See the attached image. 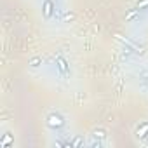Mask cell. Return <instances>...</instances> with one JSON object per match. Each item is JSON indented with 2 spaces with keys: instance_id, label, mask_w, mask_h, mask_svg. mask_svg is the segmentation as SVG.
<instances>
[{
  "instance_id": "6",
  "label": "cell",
  "mask_w": 148,
  "mask_h": 148,
  "mask_svg": "<svg viewBox=\"0 0 148 148\" xmlns=\"http://www.w3.org/2000/svg\"><path fill=\"white\" fill-rule=\"evenodd\" d=\"M134 18H139V11H138V9H132V11L125 16V19H127V21H132Z\"/></svg>"
},
{
  "instance_id": "7",
  "label": "cell",
  "mask_w": 148,
  "mask_h": 148,
  "mask_svg": "<svg viewBox=\"0 0 148 148\" xmlns=\"http://www.w3.org/2000/svg\"><path fill=\"white\" fill-rule=\"evenodd\" d=\"M80 145H84V138L82 136H77L73 141H70V146H80Z\"/></svg>"
},
{
  "instance_id": "4",
  "label": "cell",
  "mask_w": 148,
  "mask_h": 148,
  "mask_svg": "<svg viewBox=\"0 0 148 148\" xmlns=\"http://www.w3.org/2000/svg\"><path fill=\"white\" fill-rule=\"evenodd\" d=\"M136 136H138L139 139L148 138V122H141V124L136 127Z\"/></svg>"
},
{
  "instance_id": "5",
  "label": "cell",
  "mask_w": 148,
  "mask_h": 148,
  "mask_svg": "<svg viewBox=\"0 0 148 148\" xmlns=\"http://www.w3.org/2000/svg\"><path fill=\"white\" fill-rule=\"evenodd\" d=\"M134 9H138L139 12H143V11H148V0H138V2H136V5H134Z\"/></svg>"
},
{
  "instance_id": "11",
  "label": "cell",
  "mask_w": 148,
  "mask_h": 148,
  "mask_svg": "<svg viewBox=\"0 0 148 148\" xmlns=\"http://www.w3.org/2000/svg\"><path fill=\"white\" fill-rule=\"evenodd\" d=\"M89 146H98V148H99V146H101V141H91Z\"/></svg>"
},
{
  "instance_id": "3",
  "label": "cell",
  "mask_w": 148,
  "mask_h": 148,
  "mask_svg": "<svg viewBox=\"0 0 148 148\" xmlns=\"http://www.w3.org/2000/svg\"><path fill=\"white\" fill-rule=\"evenodd\" d=\"M56 66H58V70L63 73V75H66V73L70 71V64H68V61L63 56H58L56 58Z\"/></svg>"
},
{
  "instance_id": "10",
  "label": "cell",
  "mask_w": 148,
  "mask_h": 148,
  "mask_svg": "<svg viewBox=\"0 0 148 148\" xmlns=\"http://www.w3.org/2000/svg\"><path fill=\"white\" fill-rule=\"evenodd\" d=\"M68 19H73V14L71 12H64V21H68Z\"/></svg>"
},
{
  "instance_id": "8",
  "label": "cell",
  "mask_w": 148,
  "mask_h": 148,
  "mask_svg": "<svg viewBox=\"0 0 148 148\" xmlns=\"http://www.w3.org/2000/svg\"><path fill=\"white\" fill-rule=\"evenodd\" d=\"M40 64H42V59H40V58H33V59L30 61V66H32V68H37V66H40Z\"/></svg>"
},
{
  "instance_id": "1",
  "label": "cell",
  "mask_w": 148,
  "mask_h": 148,
  "mask_svg": "<svg viewBox=\"0 0 148 148\" xmlns=\"http://www.w3.org/2000/svg\"><path fill=\"white\" fill-rule=\"evenodd\" d=\"M47 125L54 131H59L61 127H64V119L59 113H49L47 115Z\"/></svg>"
},
{
  "instance_id": "2",
  "label": "cell",
  "mask_w": 148,
  "mask_h": 148,
  "mask_svg": "<svg viewBox=\"0 0 148 148\" xmlns=\"http://www.w3.org/2000/svg\"><path fill=\"white\" fill-rule=\"evenodd\" d=\"M56 14V4L54 0H44L42 2V16L45 19H52Z\"/></svg>"
},
{
  "instance_id": "9",
  "label": "cell",
  "mask_w": 148,
  "mask_h": 148,
  "mask_svg": "<svg viewBox=\"0 0 148 148\" xmlns=\"http://www.w3.org/2000/svg\"><path fill=\"white\" fill-rule=\"evenodd\" d=\"M105 136H106V132H105L103 129H96V131H94V138H96V139H98V138H99V139H103Z\"/></svg>"
}]
</instances>
